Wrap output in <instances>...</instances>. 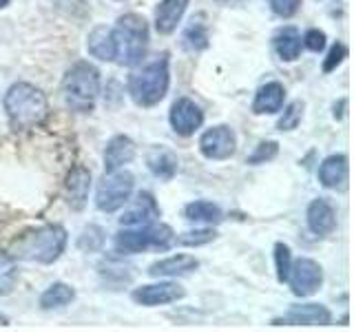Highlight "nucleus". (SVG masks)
<instances>
[{"label": "nucleus", "instance_id": "obj_1", "mask_svg": "<svg viewBox=\"0 0 354 332\" xmlns=\"http://www.w3.org/2000/svg\"><path fill=\"white\" fill-rule=\"evenodd\" d=\"M66 241H69V235L60 224H44L22 230L18 237L11 239L7 255L16 261L53 264L62 257Z\"/></svg>", "mask_w": 354, "mask_h": 332}, {"label": "nucleus", "instance_id": "obj_2", "mask_svg": "<svg viewBox=\"0 0 354 332\" xmlns=\"http://www.w3.org/2000/svg\"><path fill=\"white\" fill-rule=\"evenodd\" d=\"M7 120L14 131H29L40 127L49 118V100L42 89L29 82H16L3 98Z\"/></svg>", "mask_w": 354, "mask_h": 332}, {"label": "nucleus", "instance_id": "obj_3", "mask_svg": "<svg viewBox=\"0 0 354 332\" xmlns=\"http://www.w3.org/2000/svg\"><path fill=\"white\" fill-rule=\"evenodd\" d=\"M171 71H169V53H162L151 62H144L138 71L129 75V95L142 109H151L160 104L169 93Z\"/></svg>", "mask_w": 354, "mask_h": 332}, {"label": "nucleus", "instance_id": "obj_4", "mask_svg": "<svg viewBox=\"0 0 354 332\" xmlns=\"http://www.w3.org/2000/svg\"><path fill=\"white\" fill-rule=\"evenodd\" d=\"M115 62L120 66H138L149 51V22L140 14L120 16L113 27Z\"/></svg>", "mask_w": 354, "mask_h": 332}, {"label": "nucleus", "instance_id": "obj_5", "mask_svg": "<svg viewBox=\"0 0 354 332\" xmlns=\"http://www.w3.org/2000/svg\"><path fill=\"white\" fill-rule=\"evenodd\" d=\"M100 95V71L91 62H75L62 77L64 104L77 113H88Z\"/></svg>", "mask_w": 354, "mask_h": 332}, {"label": "nucleus", "instance_id": "obj_6", "mask_svg": "<svg viewBox=\"0 0 354 332\" xmlns=\"http://www.w3.org/2000/svg\"><path fill=\"white\" fill-rule=\"evenodd\" d=\"M175 241V232L171 226L151 221V224L124 228L115 237V250L122 255H136L144 250H166Z\"/></svg>", "mask_w": 354, "mask_h": 332}, {"label": "nucleus", "instance_id": "obj_7", "mask_svg": "<svg viewBox=\"0 0 354 332\" xmlns=\"http://www.w3.org/2000/svg\"><path fill=\"white\" fill-rule=\"evenodd\" d=\"M133 188H136V177H133V173L124 169L104 173L95 191L97 210H102V213H115L122 206H127L133 195Z\"/></svg>", "mask_w": 354, "mask_h": 332}, {"label": "nucleus", "instance_id": "obj_8", "mask_svg": "<svg viewBox=\"0 0 354 332\" xmlns=\"http://www.w3.org/2000/svg\"><path fill=\"white\" fill-rule=\"evenodd\" d=\"M199 151L206 160H215V162H224L232 158L237 151V136L235 131L226 124H217L210 127L202 133L199 138Z\"/></svg>", "mask_w": 354, "mask_h": 332}, {"label": "nucleus", "instance_id": "obj_9", "mask_svg": "<svg viewBox=\"0 0 354 332\" xmlns=\"http://www.w3.org/2000/svg\"><path fill=\"white\" fill-rule=\"evenodd\" d=\"M288 284H290V290L297 297H313L321 284H324V270H321L319 261L301 257L292 261L290 273H288Z\"/></svg>", "mask_w": 354, "mask_h": 332}, {"label": "nucleus", "instance_id": "obj_10", "mask_svg": "<svg viewBox=\"0 0 354 332\" xmlns=\"http://www.w3.org/2000/svg\"><path fill=\"white\" fill-rule=\"evenodd\" d=\"M169 122L180 138H191L204 124V111L191 98H177L169 111Z\"/></svg>", "mask_w": 354, "mask_h": 332}, {"label": "nucleus", "instance_id": "obj_11", "mask_svg": "<svg viewBox=\"0 0 354 332\" xmlns=\"http://www.w3.org/2000/svg\"><path fill=\"white\" fill-rule=\"evenodd\" d=\"M184 288L177 282H160V284H149V286H140L133 290L131 299L140 306H164V304H175L184 299Z\"/></svg>", "mask_w": 354, "mask_h": 332}, {"label": "nucleus", "instance_id": "obj_12", "mask_svg": "<svg viewBox=\"0 0 354 332\" xmlns=\"http://www.w3.org/2000/svg\"><path fill=\"white\" fill-rule=\"evenodd\" d=\"M332 313L321 304H301L292 306L283 317L274 319L272 326H328Z\"/></svg>", "mask_w": 354, "mask_h": 332}, {"label": "nucleus", "instance_id": "obj_13", "mask_svg": "<svg viewBox=\"0 0 354 332\" xmlns=\"http://www.w3.org/2000/svg\"><path fill=\"white\" fill-rule=\"evenodd\" d=\"M160 206L155 202V197L151 193H138V197L133 199V204L122 213L120 217V226L133 228V226H142V224H151L160 217Z\"/></svg>", "mask_w": 354, "mask_h": 332}, {"label": "nucleus", "instance_id": "obj_14", "mask_svg": "<svg viewBox=\"0 0 354 332\" xmlns=\"http://www.w3.org/2000/svg\"><path fill=\"white\" fill-rule=\"evenodd\" d=\"M306 221L310 232H315L317 237H328L337 228V210L326 197H317L308 206Z\"/></svg>", "mask_w": 354, "mask_h": 332}, {"label": "nucleus", "instance_id": "obj_15", "mask_svg": "<svg viewBox=\"0 0 354 332\" xmlns=\"http://www.w3.org/2000/svg\"><path fill=\"white\" fill-rule=\"evenodd\" d=\"M88 191H91V173L84 166H73V169L66 173L64 180V197L66 204L73 210H82L86 206Z\"/></svg>", "mask_w": 354, "mask_h": 332}, {"label": "nucleus", "instance_id": "obj_16", "mask_svg": "<svg viewBox=\"0 0 354 332\" xmlns=\"http://www.w3.org/2000/svg\"><path fill=\"white\" fill-rule=\"evenodd\" d=\"M286 102V89L281 82H266L257 89L252 100V113L254 116H272L279 113Z\"/></svg>", "mask_w": 354, "mask_h": 332}, {"label": "nucleus", "instance_id": "obj_17", "mask_svg": "<svg viewBox=\"0 0 354 332\" xmlns=\"http://www.w3.org/2000/svg\"><path fill=\"white\" fill-rule=\"evenodd\" d=\"M136 160V144L129 136H113L106 142L104 149V173L124 169L127 164Z\"/></svg>", "mask_w": 354, "mask_h": 332}, {"label": "nucleus", "instance_id": "obj_18", "mask_svg": "<svg viewBox=\"0 0 354 332\" xmlns=\"http://www.w3.org/2000/svg\"><path fill=\"white\" fill-rule=\"evenodd\" d=\"M188 5H191V0H162L155 7V29H158V33H162V36L173 33L182 22Z\"/></svg>", "mask_w": 354, "mask_h": 332}, {"label": "nucleus", "instance_id": "obj_19", "mask_svg": "<svg viewBox=\"0 0 354 332\" xmlns=\"http://www.w3.org/2000/svg\"><path fill=\"white\" fill-rule=\"evenodd\" d=\"M348 155L343 153H335L328 155V158L321 162L319 166V182L326 188H346L348 186Z\"/></svg>", "mask_w": 354, "mask_h": 332}, {"label": "nucleus", "instance_id": "obj_20", "mask_svg": "<svg viewBox=\"0 0 354 332\" xmlns=\"http://www.w3.org/2000/svg\"><path fill=\"white\" fill-rule=\"evenodd\" d=\"M86 51L93 58L102 62H115V40H113V29L97 25L91 29L86 36Z\"/></svg>", "mask_w": 354, "mask_h": 332}, {"label": "nucleus", "instance_id": "obj_21", "mask_svg": "<svg viewBox=\"0 0 354 332\" xmlns=\"http://www.w3.org/2000/svg\"><path fill=\"white\" fill-rule=\"evenodd\" d=\"M147 166L155 177L169 182L175 177L177 169H180V162H177V155L169 147H162L160 144V147H153L147 153Z\"/></svg>", "mask_w": 354, "mask_h": 332}, {"label": "nucleus", "instance_id": "obj_22", "mask_svg": "<svg viewBox=\"0 0 354 332\" xmlns=\"http://www.w3.org/2000/svg\"><path fill=\"white\" fill-rule=\"evenodd\" d=\"M272 47L274 53L279 55L283 62H295L301 55V31L297 27H281L279 31L272 36Z\"/></svg>", "mask_w": 354, "mask_h": 332}, {"label": "nucleus", "instance_id": "obj_23", "mask_svg": "<svg viewBox=\"0 0 354 332\" xmlns=\"http://www.w3.org/2000/svg\"><path fill=\"white\" fill-rule=\"evenodd\" d=\"M199 266V261L193 255H173V257L160 259L149 266V275L151 277H182L193 273Z\"/></svg>", "mask_w": 354, "mask_h": 332}, {"label": "nucleus", "instance_id": "obj_24", "mask_svg": "<svg viewBox=\"0 0 354 332\" xmlns=\"http://www.w3.org/2000/svg\"><path fill=\"white\" fill-rule=\"evenodd\" d=\"M184 217L188 221H193V224L213 226L224 219V213H221V208L217 204L206 202V199H197V202H191L184 206Z\"/></svg>", "mask_w": 354, "mask_h": 332}, {"label": "nucleus", "instance_id": "obj_25", "mask_svg": "<svg viewBox=\"0 0 354 332\" xmlns=\"http://www.w3.org/2000/svg\"><path fill=\"white\" fill-rule=\"evenodd\" d=\"M208 27L204 22V16H197L191 20V25H188L182 33V47L191 53H197V51H204L208 47Z\"/></svg>", "mask_w": 354, "mask_h": 332}, {"label": "nucleus", "instance_id": "obj_26", "mask_svg": "<svg viewBox=\"0 0 354 332\" xmlns=\"http://www.w3.org/2000/svg\"><path fill=\"white\" fill-rule=\"evenodd\" d=\"M75 299V290L69 284L55 282L47 290L40 295V308L42 310H53V308H64Z\"/></svg>", "mask_w": 354, "mask_h": 332}, {"label": "nucleus", "instance_id": "obj_27", "mask_svg": "<svg viewBox=\"0 0 354 332\" xmlns=\"http://www.w3.org/2000/svg\"><path fill=\"white\" fill-rule=\"evenodd\" d=\"M18 282L16 259H11L7 252H0V297L9 295Z\"/></svg>", "mask_w": 354, "mask_h": 332}, {"label": "nucleus", "instance_id": "obj_28", "mask_svg": "<svg viewBox=\"0 0 354 332\" xmlns=\"http://www.w3.org/2000/svg\"><path fill=\"white\" fill-rule=\"evenodd\" d=\"M104 241H106L104 230L95 224H91L80 232V237H77V248L84 250V252H97V250H102Z\"/></svg>", "mask_w": 354, "mask_h": 332}, {"label": "nucleus", "instance_id": "obj_29", "mask_svg": "<svg viewBox=\"0 0 354 332\" xmlns=\"http://www.w3.org/2000/svg\"><path fill=\"white\" fill-rule=\"evenodd\" d=\"M301 118H304V102L301 100H295V102H290L283 109L279 122H277V129L279 131H295L299 127V122H301Z\"/></svg>", "mask_w": 354, "mask_h": 332}, {"label": "nucleus", "instance_id": "obj_30", "mask_svg": "<svg viewBox=\"0 0 354 332\" xmlns=\"http://www.w3.org/2000/svg\"><path fill=\"white\" fill-rule=\"evenodd\" d=\"M290 266H292L290 248H288L283 241H277V243H274V270H277V279H279L281 284L288 279Z\"/></svg>", "mask_w": 354, "mask_h": 332}, {"label": "nucleus", "instance_id": "obj_31", "mask_svg": "<svg viewBox=\"0 0 354 332\" xmlns=\"http://www.w3.org/2000/svg\"><path fill=\"white\" fill-rule=\"evenodd\" d=\"M217 232L213 228H199V230H188V232H182L180 237L175 241L180 243V246H204V243L213 241Z\"/></svg>", "mask_w": 354, "mask_h": 332}, {"label": "nucleus", "instance_id": "obj_32", "mask_svg": "<svg viewBox=\"0 0 354 332\" xmlns=\"http://www.w3.org/2000/svg\"><path fill=\"white\" fill-rule=\"evenodd\" d=\"M277 153H279V142H274V140L261 142L259 147L248 155V164L257 166V164L272 162V160L277 158Z\"/></svg>", "mask_w": 354, "mask_h": 332}, {"label": "nucleus", "instance_id": "obj_33", "mask_svg": "<svg viewBox=\"0 0 354 332\" xmlns=\"http://www.w3.org/2000/svg\"><path fill=\"white\" fill-rule=\"evenodd\" d=\"M270 11L279 18H292L301 9V0H266Z\"/></svg>", "mask_w": 354, "mask_h": 332}, {"label": "nucleus", "instance_id": "obj_34", "mask_svg": "<svg viewBox=\"0 0 354 332\" xmlns=\"http://www.w3.org/2000/svg\"><path fill=\"white\" fill-rule=\"evenodd\" d=\"M346 58H348V47L343 42H335L324 60V73H332Z\"/></svg>", "mask_w": 354, "mask_h": 332}, {"label": "nucleus", "instance_id": "obj_35", "mask_svg": "<svg viewBox=\"0 0 354 332\" xmlns=\"http://www.w3.org/2000/svg\"><path fill=\"white\" fill-rule=\"evenodd\" d=\"M301 42H304V47H306L308 51L321 53V51L326 49V33L321 31V29H308V31L304 33Z\"/></svg>", "mask_w": 354, "mask_h": 332}, {"label": "nucleus", "instance_id": "obj_36", "mask_svg": "<svg viewBox=\"0 0 354 332\" xmlns=\"http://www.w3.org/2000/svg\"><path fill=\"white\" fill-rule=\"evenodd\" d=\"M346 107H348V100H346V98L339 100V107L335 104V118H337V120H341L343 116H346Z\"/></svg>", "mask_w": 354, "mask_h": 332}, {"label": "nucleus", "instance_id": "obj_37", "mask_svg": "<svg viewBox=\"0 0 354 332\" xmlns=\"http://www.w3.org/2000/svg\"><path fill=\"white\" fill-rule=\"evenodd\" d=\"M215 3L226 5V7H232V5H241V3H246V0H215Z\"/></svg>", "mask_w": 354, "mask_h": 332}, {"label": "nucleus", "instance_id": "obj_38", "mask_svg": "<svg viewBox=\"0 0 354 332\" xmlns=\"http://www.w3.org/2000/svg\"><path fill=\"white\" fill-rule=\"evenodd\" d=\"M9 3H11V0H0V9H5V7H7Z\"/></svg>", "mask_w": 354, "mask_h": 332}]
</instances>
